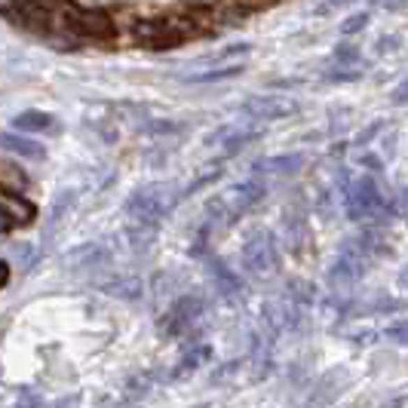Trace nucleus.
<instances>
[{"label":"nucleus","instance_id":"nucleus-5","mask_svg":"<svg viewBox=\"0 0 408 408\" xmlns=\"http://www.w3.org/2000/svg\"><path fill=\"white\" fill-rule=\"evenodd\" d=\"M15 129L22 133H52L56 129V117L52 114H43V111H22L19 117L13 120Z\"/></svg>","mask_w":408,"mask_h":408},{"label":"nucleus","instance_id":"nucleus-1","mask_svg":"<svg viewBox=\"0 0 408 408\" xmlns=\"http://www.w3.org/2000/svg\"><path fill=\"white\" fill-rule=\"evenodd\" d=\"M199 31V25L188 15H157V19L138 22L135 25V40L151 46V50H166V46H179L190 40Z\"/></svg>","mask_w":408,"mask_h":408},{"label":"nucleus","instance_id":"nucleus-4","mask_svg":"<svg viewBox=\"0 0 408 408\" xmlns=\"http://www.w3.org/2000/svg\"><path fill=\"white\" fill-rule=\"evenodd\" d=\"M28 188V175L25 169L13 160H3L0 157V190H10V194H22Z\"/></svg>","mask_w":408,"mask_h":408},{"label":"nucleus","instance_id":"nucleus-3","mask_svg":"<svg viewBox=\"0 0 408 408\" xmlns=\"http://www.w3.org/2000/svg\"><path fill=\"white\" fill-rule=\"evenodd\" d=\"M0 148L15 153L22 160H43L46 157V148L34 138H22V135H13V133H0Z\"/></svg>","mask_w":408,"mask_h":408},{"label":"nucleus","instance_id":"nucleus-7","mask_svg":"<svg viewBox=\"0 0 408 408\" xmlns=\"http://www.w3.org/2000/svg\"><path fill=\"white\" fill-rule=\"evenodd\" d=\"M10 282V267H6V261H0V289Z\"/></svg>","mask_w":408,"mask_h":408},{"label":"nucleus","instance_id":"nucleus-6","mask_svg":"<svg viewBox=\"0 0 408 408\" xmlns=\"http://www.w3.org/2000/svg\"><path fill=\"white\" fill-rule=\"evenodd\" d=\"M249 111L258 114V117H289L295 111V105L276 102V98H255V102H249Z\"/></svg>","mask_w":408,"mask_h":408},{"label":"nucleus","instance_id":"nucleus-2","mask_svg":"<svg viewBox=\"0 0 408 408\" xmlns=\"http://www.w3.org/2000/svg\"><path fill=\"white\" fill-rule=\"evenodd\" d=\"M65 22L74 37H86V40H111L117 34L114 19L105 10H77L74 6V10H68Z\"/></svg>","mask_w":408,"mask_h":408}]
</instances>
